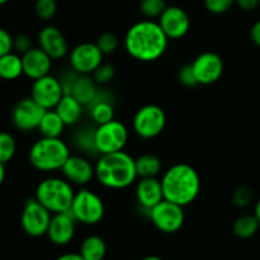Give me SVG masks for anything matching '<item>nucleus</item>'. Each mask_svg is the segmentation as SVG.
Returning <instances> with one entry per match:
<instances>
[{
	"mask_svg": "<svg viewBox=\"0 0 260 260\" xmlns=\"http://www.w3.org/2000/svg\"><path fill=\"white\" fill-rule=\"evenodd\" d=\"M169 38L155 20L145 19L129 27L124 36V48L131 57L151 62L165 53Z\"/></svg>",
	"mask_w": 260,
	"mask_h": 260,
	"instance_id": "f257e3e1",
	"label": "nucleus"
},
{
	"mask_svg": "<svg viewBox=\"0 0 260 260\" xmlns=\"http://www.w3.org/2000/svg\"><path fill=\"white\" fill-rule=\"evenodd\" d=\"M164 200L184 206L194 202L201 190V178L189 164L179 162L170 167L161 178Z\"/></svg>",
	"mask_w": 260,
	"mask_h": 260,
	"instance_id": "f03ea898",
	"label": "nucleus"
},
{
	"mask_svg": "<svg viewBox=\"0 0 260 260\" xmlns=\"http://www.w3.org/2000/svg\"><path fill=\"white\" fill-rule=\"evenodd\" d=\"M95 178L109 189H124L136 180V162L123 150L103 154L95 164Z\"/></svg>",
	"mask_w": 260,
	"mask_h": 260,
	"instance_id": "7ed1b4c3",
	"label": "nucleus"
},
{
	"mask_svg": "<svg viewBox=\"0 0 260 260\" xmlns=\"http://www.w3.org/2000/svg\"><path fill=\"white\" fill-rule=\"evenodd\" d=\"M70 150L60 137H41L32 145L28 154L30 165L43 173L61 170L70 156Z\"/></svg>",
	"mask_w": 260,
	"mask_h": 260,
	"instance_id": "20e7f679",
	"label": "nucleus"
},
{
	"mask_svg": "<svg viewBox=\"0 0 260 260\" xmlns=\"http://www.w3.org/2000/svg\"><path fill=\"white\" fill-rule=\"evenodd\" d=\"M74 196L75 192L69 180L65 178L50 177L37 185L35 198L53 215L70 211Z\"/></svg>",
	"mask_w": 260,
	"mask_h": 260,
	"instance_id": "39448f33",
	"label": "nucleus"
},
{
	"mask_svg": "<svg viewBox=\"0 0 260 260\" xmlns=\"http://www.w3.org/2000/svg\"><path fill=\"white\" fill-rule=\"evenodd\" d=\"M70 212L76 222L84 223V225H95L101 222L103 218L106 207H104L103 200L96 193L83 188L79 192H75Z\"/></svg>",
	"mask_w": 260,
	"mask_h": 260,
	"instance_id": "423d86ee",
	"label": "nucleus"
},
{
	"mask_svg": "<svg viewBox=\"0 0 260 260\" xmlns=\"http://www.w3.org/2000/svg\"><path fill=\"white\" fill-rule=\"evenodd\" d=\"M128 140V129L121 121L112 119L98 124L94 132V141L98 154H111L123 150Z\"/></svg>",
	"mask_w": 260,
	"mask_h": 260,
	"instance_id": "0eeeda50",
	"label": "nucleus"
},
{
	"mask_svg": "<svg viewBox=\"0 0 260 260\" xmlns=\"http://www.w3.org/2000/svg\"><path fill=\"white\" fill-rule=\"evenodd\" d=\"M167 124V114L164 109L155 104H147L136 112L132 127L141 139L150 140L159 136Z\"/></svg>",
	"mask_w": 260,
	"mask_h": 260,
	"instance_id": "6e6552de",
	"label": "nucleus"
},
{
	"mask_svg": "<svg viewBox=\"0 0 260 260\" xmlns=\"http://www.w3.org/2000/svg\"><path fill=\"white\" fill-rule=\"evenodd\" d=\"M52 213L41 205L36 198L25 201L20 215V225L23 231L32 238H41L46 235L50 226Z\"/></svg>",
	"mask_w": 260,
	"mask_h": 260,
	"instance_id": "1a4fd4ad",
	"label": "nucleus"
},
{
	"mask_svg": "<svg viewBox=\"0 0 260 260\" xmlns=\"http://www.w3.org/2000/svg\"><path fill=\"white\" fill-rule=\"evenodd\" d=\"M149 217L155 228L165 234H174L179 231L185 220L182 206L167 200H162L152 207L149 212Z\"/></svg>",
	"mask_w": 260,
	"mask_h": 260,
	"instance_id": "9d476101",
	"label": "nucleus"
},
{
	"mask_svg": "<svg viewBox=\"0 0 260 260\" xmlns=\"http://www.w3.org/2000/svg\"><path fill=\"white\" fill-rule=\"evenodd\" d=\"M103 56L96 43L83 42L70 51L69 61L75 73L80 75H90L103 63Z\"/></svg>",
	"mask_w": 260,
	"mask_h": 260,
	"instance_id": "9b49d317",
	"label": "nucleus"
},
{
	"mask_svg": "<svg viewBox=\"0 0 260 260\" xmlns=\"http://www.w3.org/2000/svg\"><path fill=\"white\" fill-rule=\"evenodd\" d=\"M63 95H65V91H63L61 80L50 74L33 81L32 89H30V98L37 102L46 111L55 109Z\"/></svg>",
	"mask_w": 260,
	"mask_h": 260,
	"instance_id": "f8f14e48",
	"label": "nucleus"
},
{
	"mask_svg": "<svg viewBox=\"0 0 260 260\" xmlns=\"http://www.w3.org/2000/svg\"><path fill=\"white\" fill-rule=\"evenodd\" d=\"M46 109L41 107L30 96L18 102L12 111V122L15 128L22 132L38 129Z\"/></svg>",
	"mask_w": 260,
	"mask_h": 260,
	"instance_id": "ddd939ff",
	"label": "nucleus"
},
{
	"mask_svg": "<svg viewBox=\"0 0 260 260\" xmlns=\"http://www.w3.org/2000/svg\"><path fill=\"white\" fill-rule=\"evenodd\" d=\"M198 85H211L216 83L223 74V61L216 52H203L190 63Z\"/></svg>",
	"mask_w": 260,
	"mask_h": 260,
	"instance_id": "4468645a",
	"label": "nucleus"
},
{
	"mask_svg": "<svg viewBox=\"0 0 260 260\" xmlns=\"http://www.w3.org/2000/svg\"><path fill=\"white\" fill-rule=\"evenodd\" d=\"M157 23L167 35L169 40H179L183 38L190 28V19L187 12L180 7L170 5L160 15Z\"/></svg>",
	"mask_w": 260,
	"mask_h": 260,
	"instance_id": "2eb2a0df",
	"label": "nucleus"
},
{
	"mask_svg": "<svg viewBox=\"0 0 260 260\" xmlns=\"http://www.w3.org/2000/svg\"><path fill=\"white\" fill-rule=\"evenodd\" d=\"M63 178L74 185L89 184L95 177V167L88 159L79 155H70L61 168Z\"/></svg>",
	"mask_w": 260,
	"mask_h": 260,
	"instance_id": "dca6fc26",
	"label": "nucleus"
},
{
	"mask_svg": "<svg viewBox=\"0 0 260 260\" xmlns=\"http://www.w3.org/2000/svg\"><path fill=\"white\" fill-rule=\"evenodd\" d=\"M75 225L76 220L71 215L70 211L53 213L46 235L50 239L51 243L55 244V245H66L74 239Z\"/></svg>",
	"mask_w": 260,
	"mask_h": 260,
	"instance_id": "f3484780",
	"label": "nucleus"
},
{
	"mask_svg": "<svg viewBox=\"0 0 260 260\" xmlns=\"http://www.w3.org/2000/svg\"><path fill=\"white\" fill-rule=\"evenodd\" d=\"M38 45L52 60H61L69 53V43L63 33L53 25H46L38 33Z\"/></svg>",
	"mask_w": 260,
	"mask_h": 260,
	"instance_id": "a211bd4d",
	"label": "nucleus"
},
{
	"mask_svg": "<svg viewBox=\"0 0 260 260\" xmlns=\"http://www.w3.org/2000/svg\"><path fill=\"white\" fill-rule=\"evenodd\" d=\"M52 58L41 47H32L22 55L23 75L30 80H37L48 75L52 68Z\"/></svg>",
	"mask_w": 260,
	"mask_h": 260,
	"instance_id": "6ab92c4d",
	"label": "nucleus"
},
{
	"mask_svg": "<svg viewBox=\"0 0 260 260\" xmlns=\"http://www.w3.org/2000/svg\"><path fill=\"white\" fill-rule=\"evenodd\" d=\"M164 200L162 193L161 180L156 177L152 178H140L136 185V201L141 208L150 212L152 207Z\"/></svg>",
	"mask_w": 260,
	"mask_h": 260,
	"instance_id": "aec40b11",
	"label": "nucleus"
},
{
	"mask_svg": "<svg viewBox=\"0 0 260 260\" xmlns=\"http://www.w3.org/2000/svg\"><path fill=\"white\" fill-rule=\"evenodd\" d=\"M88 109L91 119L96 126L114 119V108L111 101V95L104 90H98L95 98L88 106Z\"/></svg>",
	"mask_w": 260,
	"mask_h": 260,
	"instance_id": "412c9836",
	"label": "nucleus"
},
{
	"mask_svg": "<svg viewBox=\"0 0 260 260\" xmlns=\"http://www.w3.org/2000/svg\"><path fill=\"white\" fill-rule=\"evenodd\" d=\"M96 93H98V88H96V81L94 80V78L78 74L69 94H71L84 107H88L95 98Z\"/></svg>",
	"mask_w": 260,
	"mask_h": 260,
	"instance_id": "4be33fe9",
	"label": "nucleus"
},
{
	"mask_svg": "<svg viewBox=\"0 0 260 260\" xmlns=\"http://www.w3.org/2000/svg\"><path fill=\"white\" fill-rule=\"evenodd\" d=\"M55 111L62 118L66 126H75L83 116L84 106L71 94H65L55 107Z\"/></svg>",
	"mask_w": 260,
	"mask_h": 260,
	"instance_id": "5701e85b",
	"label": "nucleus"
},
{
	"mask_svg": "<svg viewBox=\"0 0 260 260\" xmlns=\"http://www.w3.org/2000/svg\"><path fill=\"white\" fill-rule=\"evenodd\" d=\"M23 75L22 56L17 52H9L0 57V79L3 80H17Z\"/></svg>",
	"mask_w": 260,
	"mask_h": 260,
	"instance_id": "b1692460",
	"label": "nucleus"
},
{
	"mask_svg": "<svg viewBox=\"0 0 260 260\" xmlns=\"http://www.w3.org/2000/svg\"><path fill=\"white\" fill-rule=\"evenodd\" d=\"M65 127V122L58 116L57 112L55 109H48L43 114L38 131L43 137H61Z\"/></svg>",
	"mask_w": 260,
	"mask_h": 260,
	"instance_id": "393cba45",
	"label": "nucleus"
},
{
	"mask_svg": "<svg viewBox=\"0 0 260 260\" xmlns=\"http://www.w3.org/2000/svg\"><path fill=\"white\" fill-rule=\"evenodd\" d=\"M79 253L84 260H104L107 253V245L101 236L90 235L84 239Z\"/></svg>",
	"mask_w": 260,
	"mask_h": 260,
	"instance_id": "a878e982",
	"label": "nucleus"
},
{
	"mask_svg": "<svg viewBox=\"0 0 260 260\" xmlns=\"http://www.w3.org/2000/svg\"><path fill=\"white\" fill-rule=\"evenodd\" d=\"M139 178L157 177L161 172V160L152 154H145L135 159Z\"/></svg>",
	"mask_w": 260,
	"mask_h": 260,
	"instance_id": "bb28decb",
	"label": "nucleus"
},
{
	"mask_svg": "<svg viewBox=\"0 0 260 260\" xmlns=\"http://www.w3.org/2000/svg\"><path fill=\"white\" fill-rule=\"evenodd\" d=\"M260 222L255 215H243L235 220L233 225V231L236 238L250 239L258 233Z\"/></svg>",
	"mask_w": 260,
	"mask_h": 260,
	"instance_id": "cd10ccee",
	"label": "nucleus"
},
{
	"mask_svg": "<svg viewBox=\"0 0 260 260\" xmlns=\"http://www.w3.org/2000/svg\"><path fill=\"white\" fill-rule=\"evenodd\" d=\"M17 152V142L9 132H0V162L7 164Z\"/></svg>",
	"mask_w": 260,
	"mask_h": 260,
	"instance_id": "c85d7f7f",
	"label": "nucleus"
},
{
	"mask_svg": "<svg viewBox=\"0 0 260 260\" xmlns=\"http://www.w3.org/2000/svg\"><path fill=\"white\" fill-rule=\"evenodd\" d=\"M94 132H95V127H91V128L90 127H84L80 131H78L75 136L76 146L83 149V151L88 152V154H90V152L98 154L95 141H94Z\"/></svg>",
	"mask_w": 260,
	"mask_h": 260,
	"instance_id": "c756f323",
	"label": "nucleus"
},
{
	"mask_svg": "<svg viewBox=\"0 0 260 260\" xmlns=\"http://www.w3.org/2000/svg\"><path fill=\"white\" fill-rule=\"evenodd\" d=\"M165 0H141L140 3V12L146 19H159L160 15L167 9Z\"/></svg>",
	"mask_w": 260,
	"mask_h": 260,
	"instance_id": "7c9ffc66",
	"label": "nucleus"
},
{
	"mask_svg": "<svg viewBox=\"0 0 260 260\" xmlns=\"http://www.w3.org/2000/svg\"><path fill=\"white\" fill-rule=\"evenodd\" d=\"M35 12L40 19H52L57 12V2L56 0H37L35 4Z\"/></svg>",
	"mask_w": 260,
	"mask_h": 260,
	"instance_id": "2f4dec72",
	"label": "nucleus"
},
{
	"mask_svg": "<svg viewBox=\"0 0 260 260\" xmlns=\"http://www.w3.org/2000/svg\"><path fill=\"white\" fill-rule=\"evenodd\" d=\"M95 43L99 47V50L103 52V55H108V53H113L118 48L119 40L114 33L104 32L96 38Z\"/></svg>",
	"mask_w": 260,
	"mask_h": 260,
	"instance_id": "473e14b6",
	"label": "nucleus"
},
{
	"mask_svg": "<svg viewBox=\"0 0 260 260\" xmlns=\"http://www.w3.org/2000/svg\"><path fill=\"white\" fill-rule=\"evenodd\" d=\"M114 76H116V69L111 63H102L93 73L94 80L96 81V84H101V85H106V84L111 83Z\"/></svg>",
	"mask_w": 260,
	"mask_h": 260,
	"instance_id": "72a5a7b5",
	"label": "nucleus"
},
{
	"mask_svg": "<svg viewBox=\"0 0 260 260\" xmlns=\"http://www.w3.org/2000/svg\"><path fill=\"white\" fill-rule=\"evenodd\" d=\"M235 0H205V7L212 14H223L233 8Z\"/></svg>",
	"mask_w": 260,
	"mask_h": 260,
	"instance_id": "f704fd0d",
	"label": "nucleus"
},
{
	"mask_svg": "<svg viewBox=\"0 0 260 260\" xmlns=\"http://www.w3.org/2000/svg\"><path fill=\"white\" fill-rule=\"evenodd\" d=\"M251 201H253V192L250 190V188L245 187V185L236 188L233 194V202L238 207H246L250 205Z\"/></svg>",
	"mask_w": 260,
	"mask_h": 260,
	"instance_id": "c9c22d12",
	"label": "nucleus"
},
{
	"mask_svg": "<svg viewBox=\"0 0 260 260\" xmlns=\"http://www.w3.org/2000/svg\"><path fill=\"white\" fill-rule=\"evenodd\" d=\"M178 79L187 88H194V86L198 85V81L196 79V75L193 73V69L190 63L182 66L179 69V71H178Z\"/></svg>",
	"mask_w": 260,
	"mask_h": 260,
	"instance_id": "e433bc0d",
	"label": "nucleus"
},
{
	"mask_svg": "<svg viewBox=\"0 0 260 260\" xmlns=\"http://www.w3.org/2000/svg\"><path fill=\"white\" fill-rule=\"evenodd\" d=\"M32 40L27 35H17L13 38V48L17 53H25L32 48Z\"/></svg>",
	"mask_w": 260,
	"mask_h": 260,
	"instance_id": "4c0bfd02",
	"label": "nucleus"
},
{
	"mask_svg": "<svg viewBox=\"0 0 260 260\" xmlns=\"http://www.w3.org/2000/svg\"><path fill=\"white\" fill-rule=\"evenodd\" d=\"M13 38L14 37H12V35L8 30L0 27V57L14 50L13 48Z\"/></svg>",
	"mask_w": 260,
	"mask_h": 260,
	"instance_id": "58836bf2",
	"label": "nucleus"
},
{
	"mask_svg": "<svg viewBox=\"0 0 260 260\" xmlns=\"http://www.w3.org/2000/svg\"><path fill=\"white\" fill-rule=\"evenodd\" d=\"M235 3L239 5V8L246 12H250L259 7V0H235Z\"/></svg>",
	"mask_w": 260,
	"mask_h": 260,
	"instance_id": "ea45409f",
	"label": "nucleus"
},
{
	"mask_svg": "<svg viewBox=\"0 0 260 260\" xmlns=\"http://www.w3.org/2000/svg\"><path fill=\"white\" fill-rule=\"evenodd\" d=\"M250 37L251 41H253L258 47H260V19L256 20L253 24V27H251Z\"/></svg>",
	"mask_w": 260,
	"mask_h": 260,
	"instance_id": "a19ab883",
	"label": "nucleus"
},
{
	"mask_svg": "<svg viewBox=\"0 0 260 260\" xmlns=\"http://www.w3.org/2000/svg\"><path fill=\"white\" fill-rule=\"evenodd\" d=\"M56 260H84V258L80 255V253H66L58 256Z\"/></svg>",
	"mask_w": 260,
	"mask_h": 260,
	"instance_id": "79ce46f5",
	"label": "nucleus"
},
{
	"mask_svg": "<svg viewBox=\"0 0 260 260\" xmlns=\"http://www.w3.org/2000/svg\"><path fill=\"white\" fill-rule=\"evenodd\" d=\"M5 180V164L0 162V187L3 185Z\"/></svg>",
	"mask_w": 260,
	"mask_h": 260,
	"instance_id": "37998d69",
	"label": "nucleus"
},
{
	"mask_svg": "<svg viewBox=\"0 0 260 260\" xmlns=\"http://www.w3.org/2000/svg\"><path fill=\"white\" fill-rule=\"evenodd\" d=\"M254 215H255V217L258 218V221L260 222V198L255 205V211H254Z\"/></svg>",
	"mask_w": 260,
	"mask_h": 260,
	"instance_id": "c03bdc74",
	"label": "nucleus"
},
{
	"mask_svg": "<svg viewBox=\"0 0 260 260\" xmlns=\"http://www.w3.org/2000/svg\"><path fill=\"white\" fill-rule=\"evenodd\" d=\"M141 260H162L161 258H159V256H155V255H150V256H145L144 259Z\"/></svg>",
	"mask_w": 260,
	"mask_h": 260,
	"instance_id": "a18cd8bd",
	"label": "nucleus"
},
{
	"mask_svg": "<svg viewBox=\"0 0 260 260\" xmlns=\"http://www.w3.org/2000/svg\"><path fill=\"white\" fill-rule=\"evenodd\" d=\"M8 2H9V0H0V7H2V5H4V4H7Z\"/></svg>",
	"mask_w": 260,
	"mask_h": 260,
	"instance_id": "49530a36",
	"label": "nucleus"
},
{
	"mask_svg": "<svg viewBox=\"0 0 260 260\" xmlns=\"http://www.w3.org/2000/svg\"><path fill=\"white\" fill-rule=\"evenodd\" d=\"M259 7H260V0H259Z\"/></svg>",
	"mask_w": 260,
	"mask_h": 260,
	"instance_id": "de8ad7c7",
	"label": "nucleus"
}]
</instances>
